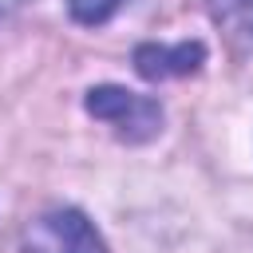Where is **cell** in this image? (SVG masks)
Masks as SVG:
<instances>
[{"label": "cell", "mask_w": 253, "mask_h": 253, "mask_svg": "<svg viewBox=\"0 0 253 253\" xmlns=\"http://www.w3.org/2000/svg\"><path fill=\"white\" fill-rule=\"evenodd\" d=\"M20 4H28V0H0V16H8V12H16Z\"/></svg>", "instance_id": "8992f818"}, {"label": "cell", "mask_w": 253, "mask_h": 253, "mask_svg": "<svg viewBox=\"0 0 253 253\" xmlns=\"http://www.w3.org/2000/svg\"><path fill=\"white\" fill-rule=\"evenodd\" d=\"M206 8L237 51H253V0H206Z\"/></svg>", "instance_id": "277c9868"}, {"label": "cell", "mask_w": 253, "mask_h": 253, "mask_svg": "<svg viewBox=\"0 0 253 253\" xmlns=\"http://www.w3.org/2000/svg\"><path fill=\"white\" fill-rule=\"evenodd\" d=\"M20 253H107L99 229L71 206L43 210L28 229Z\"/></svg>", "instance_id": "7a4b0ae2"}, {"label": "cell", "mask_w": 253, "mask_h": 253, "mask_svg": "<svg viewBox=\"0 0 253 253\" xmlns=\"http://www.w3.org/2000/svg\"><path fill=\"white\" fill-rule=\"evenodd\" d=\"M87 111L115 126L119 138L126 142H146L162 130V107L150 95L126 91V87H91L87 91Z\"/></svg>", "instance_id": "6da1fadb"}, {"label": "cell", "mask_w": 253, "mask_h": 253, "mask_svg": "<svg viewBox=\"0 0 253 253\" xmlns=\"http://www.w3.org/2000/svg\"><path fill=\"white\" fill-rule=\"evenodd\" d=\"M119 4H123V0H67L71 16H75L79 24H87V28H95V24H107V20L119 12Z\"/></svg>", "instance_id": "5b68a950"}, {"label": "cell", "mask_w": 253, "mask_h": 253, "mask_svg": "<svg viewBox=\"0 0 253 253\" xmlns=\"http://www.w3.org/2000/svg\"><path fill=\"white\" fill-rule=\"evenodd\" d=\"M206 59V47L202 43H142L134 47V67L142 79H170V75H190L198 71Z\"/></svg>", "instance_id": "3957f363"}]
</instances>
